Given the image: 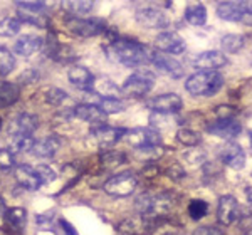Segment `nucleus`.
Wrapping results in <instances>:
<instances>
[{"mask_svg":"<svg viewBox=\"0 0 252 235\" xmlns=\"http://www.w3.org/2000/svg\"><path fill=\"white\" fill-rule=\"evenodd\" d=\"M136 183H138V178L135 176V173L121 172L118 175L111 176L109 180H106V183L103 185V190L108 195L113 197H128L135 192Z\"/></svg>","mask_w":252,"mask_h":235,"instance_id":"obj_6","label":"nucleus"},{"mask_svg":"<svg viewBox=\"0 0 252 235\" xmlns=\"http://www.w3.org/2000/svg\"><path fill=\"white\" fill-rule=\"evenodd\" d=\"M15 67V58L10 54V51L0 47V78H5L10 74Z\"/></svg>","mask_w":252,"mask_h":235,"instance_id":"obj_32","label":"nucleus"},{"mask_svg":"<svg viewBox=\"0 0 252 235\" xmlns=\"http://www.w3.org/2000/svg\"><path fill=\"white\" fill-rule=\"evenodd\" d=\"M244 235H252V225L246 230V234H244Z\"/></svg>","mask_w":252,"mask_h":235,"instance_id":"obj_46","label":"nucleus"},{"mask_svg":"<svg viewBox=\"0 0 252 235\" xmlns=\"http://www.w3.org/2000/svg\"><path fill=\"white\" fill-rule=\"evenodd\" d=\"M166 235H175V234H166Z\"/></svg>","mask_w":252,"mask_h":235,"instance_id":"obj_49","label":"nucleus"},{"mask_svg":"<svg viewBox=\"0 0 252 235\" xmlns=\"http://www.w3.org/2000/svg\"><path fill=\"white\" fill-rule=\"evenodd\" d=\"M215 113H217L219 119H229V118H235V109L230 108V106H219Z\"/></svg>","mask_w":252,"mask_h":235,"instance_id":"obj_40","label":"nucleus"},{"mask_svg":"<svg viewBox=\"0 0 252 235\" xmlns=\"http://www.w3.org/2000/svg\"><path fill=\"white\" fill-rule=\"evenodd\" d=\"M61 147V140L58 136H46L42 140L35 141L34 148H32V153L39 158H51L58 153V149Z\"/></svg>","mask_w":252,"mask_h":235,"instance_id":"obj_23","label":"nucleus"},{"mask_svg":"<svg viewBox=\"0 0 252 235\" xmlns=\"http://www.w3.org/2000/svg\"><path fill=\"white\" fill-rule=\"evenodd\" d=\"M37 79H39V72L35 71V69H27V71L20 76V81H24L26 84H32V83H35Z\"/></svg>","mask_w":252,"mask_h":235,"instance_id":"obj_41","label":"nucleus"},{"mask_svg":"<svg viewBox=\"0 0 252 235\" xmlns=\"http://www.w3.org/2000/svg\"><path fill=\"white\" fill-rule=\"evenodd\" d=\"M66 27L69 32L79 35V37H96L106 32V20L99 17H69L66 20Z\"/></svg>","mask_w":252,"mask_h":235,"instance_id":"obj_4","label":"nucleus"},{"mask_svg":"<svg viewBox=\"0 0 252 235\" xmlns=\"http://www.w3.org/2000/svg\"><path fill=\"white\" fill-rule=\"evenodd\" d=\"M17 7H19L20 10L34 12V14H39L40 10L46 9V3H44V2H17Z\"/></svg>","mask_w":252,"mask_h":235,"instance_id":"obj_38","label":"nucleus"},{"mask_svg":"<svg viewBox=\"0 0 252 235\" xmlns=\"http://www.w3.org/2000/svg\"><path fill=\"white\" fill-rule=\"evenodd\" d=\"M106 52L113 59L128 67H140L152 64L153 51L148 46L129 39H118L116 42L106 46Z\"/></svg>","mask_w":252,"mask_h":235,"instance_id":"obj_1","label":"nucleus"},{"mask_svg":"<svg viewBox=\"0 0 252 235\" xmlns=\"http://www.w3.org/2000/svg\"><path fill=\"white\" fill-rule=\"evenodd\" d=\"M15 167L14 161V153L10 149H2L0 148V172H10Z\"/></svg>","mask_w":252,"mask_h":235,"instance_id":"obj_36","label":"nucleus"},{"mask_svg":"<svg viewBox=\"0 0 252 235\" xmlns=\"http://www.w3.org/2000/svg\"><path fill=\"white\" fill-rule=\"evenodd\" d=\"M223 86V78L217 71H198L185 81V89L192 96L210 98Z\"/></svg>","mask_w":252,"mask_h":235,"instance_id":"obj_2","label":"nucleus"},{"mask_svg":"<svg viewBox=\"0 0 252 235\" xmlns=\"http://www.w3.org/2000/svg\"><path fill=\"white\" fill-rule=\"evenodd\" d=\"M207 131L217 138H222V140H232V138L239 136V133L242 131V126L235 118H229V119H217L210 123L207 126Z\"/></svg>","mask_w":252,"mask_h":235,"instance_id":"obj_14","label":"nucleus"},{"mask_svg":"<svg viewBox=\"0 0 252 235\" xmlns=\"http://www.w3.org/2000/svg\"><path fill=\"white\" fill-rule=\"evenodd\" d=\"M247 7H249V2H222L217 7V15L229 22H242Z\"/></svg>","mask_w":252,"mask_h":235,"instance_id":"obj_18","label":"nucleus"},{"mask_svg":"<svg viewBox=\"0 0 252 235\" xmlns=\"http://www.w3.org/2000/svg\"><path fill=\"white\" fill-rule=\"evenodd\" d=\"M155 46L163 54H173V56L182 54L187 49L184 37L178 35L177 32H161V34H158L155 39Z\"/></svg>","mask_w":252,"mask_h":235,"instance_id":"obj_12","label":"nucleus"},{"mask_svg":"<svg viewBox=\"0 0 252 235\" xmlns=\"http://www.w3.org/2000/svg\"><path fill=\"white\" fill-rule=\"evenodd\" d=\"M61 225L64 227V232H66V235H78L74 232V227H72L69 222H66V220H61Z\"/></svg>","mask_w":252,"mask_h":235,"instance_id":"obj_43","label":"nucleus"},{"mask_svg":"<svg viewBox=\"0 0 252 235\" xmlns=\"http://www.w3.org/2000/svg\"><path fill=\"white\" fill-rule=\"evenodd\" d=\"M207 210H209V205L204 200H192L189 205V215L193 218V220H200L207 215Z\"/></svg>","mask_w":252,"mask_h":235,"instance_id":"obj_33","label":"nucleus"},{"mask_svg":"<svg viewBox=\"0 0 252 235\" xmlns=\"http://www.w3.org/2000/svg\"><path fill=\"white\" fill-rule=\"evenodd\" d=\"M136 20L140 26L146 27V29H165L168 27L170 19L161 9L153 5H146L136 10Z\"/></svg>","mask_w":252,"mask_h":235,"instance_id":"obj_8","label":"nucleus"},{"mask_svg":"<svg viewBox=\"0 0 252 235\" xmlns=\"http://www.w3.org/2000/svg\"><path fill=\"white\" fill-rule=\"evenodd\" d=\"M152 64L160 72H163V74L170 76V78H173V79H180L185 72L184 66H182L177 59L168 54H163V52H158V51H153Z\"/></svg>","mask_w":252,"mask_h":235,"instance_id":"obj_11","label":"nucleus"},{"mask_svg":"<svg viewBox=\"0 0 252 235\" xmlns=\"http://www.w3.org/2000/svg\"><path fill=\"white\" fill-rule=\"evenodd\" d=\"M246 197H247V202H249V205L252 206V188H251V186H247V188H246Z\"/></svg>","mask_w":252,"mask_h":235,"instance_id":"obj_44","label":"nucleus"},{"mask_svg":"<svg viewBox=\"0 0 252 235\" xmlns=\"http://www.w3.org/2000/svg\"><path fill=\"white\" fill-rule=\"evenodd\" d=\"M184 17L189 24L200 27L207 22V9L202 3H193V5H189L185 9Z\"/></svg>","mask_w":252,"mask_h":235,"instance_id":"obj_25","label":"nucleus"},{"mask_svg":"<svg viewBox=\"0 0 252 235\" xmlns=\"http://www.w3.org/2000/svg\"><path fill=\"white\" fill-rule=\"evenodd\" d=\"M5 220L10 227H14V229H17V230H22L27 222V212L24 208L15 206V208H10L5 212Z\"/></svg>","mask_w":252,"mask_h":235,"instance_id":"obj_27","label":"nucleus"},{"mask_svg":"<svg viewBox=\"0 0 252 235\" xmlns=\"http://www.w3.org/2000/svg\"><path fill=\"white\" fill-rule=\"evenodd\" d=\"M166 173H168V176H170V178H173V180H180V178L185 175L184 170H182L180 165H173V167H170V168H168V172H166Z\"/></svg>","mask_w":252,"mask_h":235,"instance_id":"obj_42","label":"nucleus"},{"mask_svg":"<svg viewBox=\"0 0 252 235\" xmlns=\"http://www.w3.org/2000/svg\"><path fill=\"white\" fill-rule=\"evenodd\" d=\"M35 140L32 136H12V143H10V151L12 153H22V151H29L34 148Z\"/></svg>","mask_w":252,"mask_h":235,"instance_id":"obj_30","label":"nucleus"},{"mask_svg":"<svg viewBox=\"0 0 252 235\" xmlns=\"http://www.w3.org/2000/svg\"><path fill=\"white\" fill-rule=\"evenodd\" d=\"M241 215V208H239L237 200L232 195H223L219 198L217 205V220L222 225H230Z\"/></svg>","mask_w":252,"mask_h":235,"instance_id":"obj_13","label":"nucleus"},{"mask_svg":"<svg viewBox=\"0 0 252 235\" xmlns=\"http://www.w3.org/2000/svg\"><path fill=\"white\" fill-rule=\"evenodd\" d=\"M220 156L222 161L232 170H242L246 167V153L241 145L234 143V141H229L220 148Z\"/></svg>","mask_w":252,"mask_h":235,"instance_id":"obj_16","label":"nucleus"},{"mask_svg":"<svg viewBox=\"0 0 252 235\" xmlns=\"http://www.w3.org/2000/svg\"><path fill=\"white\" fill-rule=\"evenodd\" d=\"M72 111H74L76 118L86 121V123H91L93 126H96V124H104L106 123V118H108V115H104L96 104L81 103L76 108H72Z\"/></svg>","mask_w":252,"mask_h":235,"instance_id":"obj_19","label":"nucleus"},{"mask_svg":"<svg viewBox=\"0 0 252 235\" xmlns=\"http://www.w3.org/2000/svg\"><path fill=\"white\" fill-rule=\"evenodd\" d=\"M20 96V89L14 83H0V108L12 106Z\"/></svg>","mask_w":252,"mask_h":235,"instance_id":"obj_24","label":"nucleus"},{"mask_svg":"<svg viewBox=\"0 0 252 235\" xmlns=\"http://www.w3.org/2000/svg\"><path fill=\"white\" fill-rule=\"evenodd\" d=\"M126 129L123 128H115L108 126V124H96L91 128L89 136L96 141L99 147H109V145H115L116 141H120L121 138L126 136Z\"/></svg>","mask_w":252,"mask_h":235,"instance_id":"obj_10","label":"nucleus"},{"mask_svg":"<svg viewBox=\"0 0 252 235\" xmlns=\"http://www.w3.org/2000/svg\"><path fill=\"white\" fill-rule=\"evenodd\" d=\"M177 140L180 141L182 145H185V147H197V145L202 141V138L198 133H195L193 129L180 128L177 131Z\"/></svg>","mask_w":252,"mask_h":235,"instance_id":"obj_31","label":"nucleus"},{"mask_svg":"<svg viewBox=\"0 0 252 235\" xmlns=\"http://www.w3.org/2000/svg\"><path fill=\"white\" fill-rule=\"evenodd\" d=\"M192 64L195 69H200V71H215V69L225 66L227 58L219 51H205L195 56L192 59Z\"/></svg>","mask_w":252,"mask_h":235,"instance_id":"obj_15","label":"nucleus"},{"mask_svg":"<svg viewBox=\"0 0 252 235\" xmlns=\"http://www.w3.org/2000/svg\"><path fill=\"white\" fill-rule=\"evenodd\" d=\"M155 224H157V218H150L143 215L129 217L121 222L118 230L123 235H145L155 229Z\"/></svg>","mask_w":252,"mask_h":235,"instance_id":"obj_9","label":"nucleus"},{"mask_svg":"<svg viewBox=\"0 0 252 235\" xmlns=\"http://www.w3.org/2000/svg\"><path fill=\"white\" fill-rule=\"evenodd\" d=\"M193 235H227L223 230L217 229V227H198L193 230Z\"/></svg>","mask_w":252,"mask_h":235,"instance_id":"obj_39","label":"nucleus"},{"mask_svg":"<svg viewBox=\"0 0 252 235\" xmlns=\"http://www.w3.org/2000/svg\"><path fill=\"white\" fill-rule=\"evenodd\" d=\"M5 212V202H3V198L0 197V213Z\"/></svg>","mask_w":252,"mask_h":235,"instance_id":"obj_45","label":"nucleus"},{"mask_svg":"<svg viewBox=\"0 0 252 235\" xmlns=\"http://www.w3.org/2000/svg\"><path fill=\"white\" fill-rule=\"evenodd\" d=\"M126 140L138 151H153L161 147V136L153 128H135L126 133Z\"/></svg>","mask_w":252,"mask_h":235,"instance_id":"obj_5","label":"nucleus"},{"mask_svg":"<svg viewBox=\"0 0 252 235\" xmlns=\"http://www.w3.org/2000/svg\"><path fill=\"white\" fill-rule=\"evenodd\" d=\"M67 78L74 86H78L84 92H89L94 88V76L84 66H72L67 71Z\"/></svg>","mask_w":252,"mask_h":235,"instance_id":"obj_21","label":"nucleus"},{"mask_svg":"<svg viewBox=\"0 0 252 235\" xmlns=\"http://www.w3.org/2000/svg\"><path fill=\"white\" fill-rule=\"evenodd\" d=\"M246 44V37L241 34H227L222 37V49L229 54H234V52L241 51Z\"/></svg>","mask_w":252,"mask_h":235,"instance_id":"obj_29","label":"nucleus"},{"mask_svg":"<svg viewBox=\"0 0 252 235\" xmlns=\"http://www.w3.org/2000/svg\"><path fill=\"white\" fill-rule=\"evenodd\" d=\"M67 99V92L59 88H51L46 91V101L51 106H59Z\"/></svg>","mask_w":252,"mask_h":235,"instance_id":"obj_35","label":"nucleus"},{"mask_svg":"<svg viewBox=\"0 0 252 235\" xmlns=\"http://www.w3.org/2000/svg\"><path fill=\"white\" fill-rule=\"evenodd\" d=\"M35 172H37V175L40 176L42 183H51V181H54L56 176H58L54 170H51V167H47V165H39V167L35 168Z\"/></svg>","mask_w":252,"mask_h":235,"instance_id":"obj_37","label":"nucleus"},{"mask_svg":"<svg viewBox=\"0 0 252 235\" xmlns=\"http://www.w3.org/2000/svg\"><path fill=\"white\" fill-rule=\"evenodd\" d=\"M145 106L152 109L153 113H158V115H173V113L180 111L182 106H184V101L175 92H166V94H160L152 99H146Z\"/></svg>","mask_w":252,"mask_h":235,"instance_id":"obj_7","label":"nucleus"},{"mask_svg":"<svg viewBox=\"0 0 252 235\" xmlns=\"http://www.w3.org/2000/svg\"><path fill=\"white\" fill-rule=\"evenodd\" d=\"M0 128H2V119H0Z\"/></svg>","mask_w":252,"mask_h":235,"instance_id":"obj_48","label":"nucleus"},{"mask_svg":"<svg viewBox=\"0 0 252 235\" xmlns=\"http://www.w3.org/2000/svg\"><path fill=\"white\" fill-rule=\"evenodd\" d=\"M15 178H17L19 185L22 188L31 190V192H35V190H39L44 185L40 176L37 175V172H35V168L29 167V165H19L15 168Z\"/></svg>","mask_w":252,"mask_h":235,"instance_id":"obj_20","label":"nucleus"},{"mask_svg":"<svg viewBox=\"0 0 252 235\" xmlns=\"http://www.w3.org/2000/svg\"><path fill=\"white\" fill-rule=\"evenodd\" d=\"M22 20L17 17H5L0 20V37H14L20 32Z\"/></svg>","mask_w":252,"mask_h":235,"instance_id":"obj_26","label":"nucleus"},{"mask_svg":"<svg viewBox=\"0 0 252 235\" xmlns=\"http://www.w3.org/2000/svg\"><path fill=\"white\" fill-rule=\"evenodd\" d=\"M39 119L37 116L29 115V113H22L15 118L9 126V135L10 136H31L32 133L37 129Z\"/></svg>","mask_w":252,"mask_h":235,"instance_id":"obj_17","label":"nucleus"},{"mask_svg":"<svg viewBox=\"0 0 252 235\" xmlns=\"http://www.w3.org/2000/svg\"><path fill=\"white\" fill-rule=\"evenodd\" d=\"M251 148H252V133H251Z\"/></svg>","mask_w":252,"mask_h":235,"instance_id":"obj_47","label":"nucleus"},{"mask_svg":"<svg viewBox=\"0 0 252 235\" xmlns=\"http://www.w3.org/2000/svg\"><path fill=\"white\" fill-rule=\"evenodd\" d=\"M153 86H155V74L148 69H140L126 78L121 86V92L129 98H143L152 91Z\"/></svg>","mask_w":252,"mask_h":235,"instance_id":"obj_3","label":"nucleus"},{"mask_svg":"<svg viewBox=\"0 0 252 235\" xmlns=\"http://www.w3.org/2000/svg\"><path fill=\"white\" fill-rule=\"evenodd\" d=\"M44 46V40L42 37H37V35H22V37H19L15 40L14 44V52L19 56H24V58H29L32 56L34 52L40 51V47Z\"/></svg>","mask_w":252,"mask_h":235,"instance_id":"obj_22","label":"nucleus"},{"mask_svg":"<svg viewBox=\"0 0 252 235\" xmlns=\"http://www.w3.org/2000/svg\"><path fill=\"white\" fill-rule=\"evenodd\" d=\"M101 161L103 165H108V167H115V165H123L126 161L125 153L121 151H113V149H108L101 155Z\"/></svg>","mask_w":252,"mask_h":235,"instance_id":"obj_34","label":"nucleus"},{"mask_svg":"<svg viewBox=\"0 0 252 235\" xmlns=\"http://www.w3.org/2000/svg\"><path fill=\"white\" fill-rule=\"evenodd\" d=\"M94 2H89V0H71V2H63V9L71 12L72 15H86L93 10Z\"/></svg>","mask_w":252,"mask_h":235,"instance_id":"obj_28","label":"nucleus"}]
</instances>
